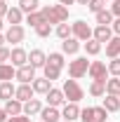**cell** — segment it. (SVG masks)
Instances as JSON below:
<instances>
[{"instance_id": "cell-1", "label": "cell", "mask_w": 120, "mask_h": 122, "mask_svg": "<svg viewBox=\"0 0 120 122\" xmlns=\"http://www.w3.org/2000/svg\"><path fill=\"white\" fill-rule=\"evenodd\" d=\"M43 16H45V21L49 24H64V21H68V7L66 5H45L43 10Z\"/></svg>"}, {"instance_id": "cell-2", "label": "cell", "mask_w": 120, "mask_h": 122, "mask_svg": "<svg viewBox=\"0 0 120 122\" xmlns=\"http://www.w3.org/2000/svg\"><path fill=\"white\" fill-rule=\"evenodd\" d=\"M87 71H90V61L87 56H78L68 63V75L73 77V80H80L82 75H87Z\"/></svg>"}, {"instance_id": "cell-3", "label": "cell", "mask_w": 120, "mask_h": 122, "mask_svg": "<svg viewBox=\"0 0 120 122\" xmlns=\"http://www.w3.org/2000/svg\"><path fill=\"white\" fill-rule=\"evenodd\" d=\"M64 94H66V99H68V101H73V103H78V101L85 96L82 87L78 85V80H73V77L64 82Z\"/></svg>"}, {"instance_id": "cell-4", "label": "cell", "mask_w": 120, "mask_h": 122, "mask_svg": "<svg viewBox=\"0 0 120 122\" xmlns=\"http://www.w3.org/2000/svg\"><path fill=\"white\" fill-rule=\"evenodd\" d=\"M71 28H73V38H78L80 42H87V40L94 38V30L85 21H75V24H71Z\"/></svg>"}, {"instance_id": "cell-5", "label": "cell", "mask_w": 120, "mask_h": 122, "mask_svg": "<svg viewBox=\"0 0 120 122\" xmlns=\"http://www.w3.org/2000/svg\"><path fill=\"white\" fill-rule=\"evenodd\" d=\"M87 75H90L92 80H99V82H108V77H106V75H108V68H106L104 61H92Z\"/></svg>"}, {"instance_id": "cell-6", "label": "cell", "mask_w": 120, "mask_h": 122, "mask_svg": "<svg viewBox=\"0 0 120 122\" xmlns=\"http://www.w3.org/2000/svg\"><path fill=\"white\" fill-rule=\"evenodd\" d=\"M16 80L21 82V85H31L33 80H35V68L26 63V66H21V68H16Z\"/></svg>"}, {"instance_id": "cell-7", "label": "cell", "mask_w": 120, "mask_h": 122, "mask_svg": "<svg viewBox=\"0 0 120 122\" xmlns=\"http://www.w3.org/2000/svg\"><path fill=\"white\" fill-rule=\"evenodd\" d=\"M24 35H26L24 26H10L7 33H5V40L12 42V45H19V42H24Z\"/></svg>"}, {"instance_id": "cell-8", "label": "cell", "mask_w": 120, "mask_h": 122, "mask_svg": "<svg viewBox=\"0 0 120 122\" xmlns=\"http://www.w3.org/2000/svg\"><path fill=\"white\" fill-rule=\"evenodd\" d=\"M10 61H12V66H14V68H21V66H26V63H28V52H26V49H21V47H14V49H12V54H10Z\"/></svg>"}, {"instance_id": "cell-9", "label": "cell", "mask_w": 120, "mask_h": 122, "mask_svg": "<svg viewBox=\"0 0 120 122\" xmlns=\"http://www.w3.org/2000/svg\"><path fill=\"white\" fill-rule=\"evenodd\" d=\"M28 63L33 66V68H45V63H47L45 52H43V49H31V54H28Z\"/></svg>"}, {"instance_id": "cell-10", "label": "cell", "mask_w": 120, "mask_h": 122, "mask_svg": "<svg viewBox=\"0 0 120 122\" xmlns=\"http://www.w3.org/2000/svg\"><path fill=\"white\" fill-rule=\"evenodd\" d=\"M45 96H47V103H49V106H54V108L61 106V103L66 101V94H64V89H54V87L47 92Z\"/></svg>"}, {"instance_id": "cell-11", "label": "cell", "mask_w": 120, "mask_h": 122, "mask_svg": "<svg viewBox=\"0 0 120 122\" xmlns=\"http://www.w3.org/2000/svg\"><path fill=\"white\" fill-rule=\"evenodd\" d=\"M33 94H35L33 85H19V87H16L14 99H19L21 103H26V101H31V99H33Z\"/></svg>"}, {"instance_id": "cell-12", "label": "cell", "mask_w": 120, "mask_h": 122, "mask_svg": "<svg viewBox=\"0 0 120 122\" xmlns=\"http://www.w3.org/2000/svg\"><path fill=\"white\" fill-rule=\"evenodd\" d=\"M61 117L64 120H78L80 117V108H78V103H73V101H68L66 106H64V110H61Z\"/></svg>"}, {"instance_id": "cell-13", "label": "cell", "mask_w": 120, "mask_h": 122, "mask_svg": "<svg viewBox=\"0 0 120 122\" xmlns=\"http://www.w3.org/2000/svg\"><path fill=\"white\" fill-rule=\"evenodd\" d=\"M5 113H7L10 117L21 115V113H24V103H21L19 99H10V101H5Z\"/></svg>"}, {"instance_id": "cell-14", "label": "cell", "mask_w": 120, "mask_h": 122, "mask_svg": "<svg viewBox=\"0 0 120 122\" xmlns=\"http://www.w3.org/2000/svg\"><path fill=\"white\" fill-rule=\"evenodd\" d=\"M31 85H33V89L38 92V94H47V92L52 89V80H47L45 75H43V77H35Z\"/></svg>"}, {"instance_id": "cell-15", "label": "cell", "mask_w": 120, "mask_h": 122, "mask_svg": "<svg viewBox=\"0 0 120 122\" xmlns=\"http://www.w3.org/2000/svg\"><path fill=\"white\" fill-rule=\"evenodd\" d=\"M118 54H120V35H113V38L106 42V56L115 59Z\"/></svg>"}, {"instance_id": "cell-16", "label": "cell", "mask_w": 120, "mask_h": 122, "mask_svg": "<svg viewBox=\"0 0 120 122\" xmlns=\"http://www.w3.org/2000/svg\"><path fill=\"white\" fill-rule=\"evenodd\" d=\"M111 38H113V28H111V26H97V28H94V40L108 42Z\"/></svg>"}, {"instance_id": "cell-17", "label": "cell", "mask_w": 120, "mask_h": 122, "mask_svg": "<svg viewBox=\"0 0 120 122\" xmlns=\"http://www.w3.org/2000/svg\"><path fill=\"white\" fill-rule=\"evenodd\" d=\"M78 49H80V40L78 38H66L61 42V52L64 54H78Z\"/></svg>"}, {"instance_id": "cell-18", "label": "cell", "mask_w": 120, "mask_h": 122, "mask_svg": "<svg viewBox=\"0 0 120 122\" xmlns=\"http://www.w3.org/2000/svg\"><path fill=\"white\" fill-rule=\"evenodd\" d=\"M12 77H16V68L12 63H0V82H10Z\"/></svg>"}, {"instance_id": "cell-19", "label": "cell", "mask_w": 120, "mask_h": 122, "mask_svg": "<svg viewBox=\"0 0 120 122\" xmlns=\"http://www.w3.org/2000/svg\"><path fill=\"white\" fill-rule=\"evenodd\" d=\"M7 24L10 26H21V19H24V12L19 10V7H10V12H7Z\"/></svg>"}, {"instance_id": "cell-20", "label": "cell", "mask_w": 120, "mask_h": 122, "mask_svg": "<svg viewBox=\"0 0 120 122\" xmlns=\"http://www.w3.org/2000/svg\"><path fill=\"white\" fill-rule=\"evenodd\" d=\"M43 110V103H40V99H31V101H26L24 103V115H38Z\"/></svg>"}, {"instance_id": "cell-21", "label": "cell", "mask_w": 120, "mask_h": 122, "mask_svg": "<svg viewBox=\"0 0 120 122\" xmlns=\"http://www.w3.org/2000/svg\"><path fill=\"white\" fill-rule=\"evenodd\" d=\"M40 117H43V122H59L61 113L54 106H49V108H43V110H40Z\"/></svg>"}, {"instance_id": "cell-22", "label": "cell", "mask_w": 120, "mask_h": 122, "mask_svg": "<svg viewBox=\"0 0 120 122\" xmlns=\"http://www.w3.org/2000/svg\"><path fill=\"white\" fill-rule=\"evenodd\" d=\"M104 108L108 110V113H115V110H120V96L106 94V96H104Z\"/></svg>"}, {"instance_id": "cell-23", "label": "cell", "mask_w": 120, "mask_h": 122, "mask_svg": "<svg viewBox=\"0 0 120 122\" xmlns=\"http://www.w3.org/2000/svg\"><path fill=\"white\" fill-rule=\"evenodd\" d=\"M14 94H16V87L12 82H0V99L2 101H10Z\"/></svg>"}, {"instance_id": "cell-24", "label": "cell", "mask_w": 120, "mask_h": 122, "mask_svg": "<svg viewBox=\"0 0 120 122\" xmlns=\"http://www.w3.org/2000/svg\"><path fill=\"white\" fill-rule=\"evenodd\" d=\"M97 24H99V26H111V24H113V12H111V10H101V12H97Z\"/></svg>"}, {"instance_id": "cell-25", "label": "cell", "mask_w": 120, "mask_h": 122, "mask_svg": "<svg viewBox=\"0 0 120 122\" xmlns=\"http://www.w3.org/2000/svg\"><path fill=\"white\" fill-rule=\"evenodd\" d=\"M90 94H92V96H97V99L106 96V82H99V80H92V85H90Z\"/></svg>"}, {"instance_id": "cell-26", "label": "cell", "mask_w": 120, "mask_h": 122, "mask_svg": "<svg viewBox=\"0 0 120 122\" xmlns=\"http://www.w3.org/2000/svg\"><path fill=\"white\" fill-rule=\"evenodd\" d=\"M43 71H45V77H47V80H59V75H61V68H59V66H54V63H49V61L45 63Z\"/></svg>"}, {"instance_id": "cell-27", "label": "cell", "mask_w": 120, "mask_h": 122, "mask_svg": "<svg viewBox=\"0 0 120 122\" xmlns=\"http://www.w3.org/2000/svg\"><path fill=\"white\" fill-rule=\"evenodd\" d=\"M26 24H31L33 28H38L40 24H45V16H43V12L38 10V12H31V14H26Z\"/></svg>"}, {"instance_id": "cell-28", "label": "cell", "mask_w": 120, "mask_h": 122, "mask_svg": "<svg viewBox=\"0 0 120 122\" xmlns=\"http://www.w3.org/2000/svg\"><path fill=\"white\" fill-rule=\"evenodd\" d=\"M38 0H19V10L21 12H26V14H31V12H38Z\"/></svg>"}, {"instance_id": "cell-29", "label": "cell", "mask_w": 120, "mask_h": 122, "mask_svg": "<svg viewBox=\"0 0 120 122\" xmlns=\"http://www.w3.org/2000/svg\"><path fill=\"white\" fill-rule=\"evenodd\" d=\"M106 94H113V96L120 94V77H108V82H106Z\"/></svg>"}, {"instance_id": "cell-30", "label": "cell", "mask_w": 120, "mask_h": 122, "mask_svg": "<svg viewBox=\"0 0 120 122\" xmlns=\"http://www.w3.org/2000/svg\"><path fill=\"white\" fill-rule=\"evenodd\" d=\"M85 52H87L90 56H97V54L101 52V42H99V40H94V38L87 40V42H85Z\"/></svg>"}, {"instance_id": "cell-31", "label": "cell", "mask_w": 120, "mask_h": 122, "mask_svg": "<svg viewBox=\"0 0 120 122\" xmlns=\"http://www.w3.org/2000/svg\"><path fill=\"white\" fill-rule=\"evenodd\" d=\"M57 35H59L61 40H66V38H73V28H71V26L64 21V24H59V26H57Z\"/></svg>"}, {"instance_id": "cell-32", "label": "cell", "mask_w": 120, "mask_h": 122, "mask_svg": "<svg viewBox=\"0 0 120 122\" xmlns=\"http://www.w3.org/2000/svg\"><path fill=\"white\" fill-rule=\"evenodd\" d=\"M80 120H82V122H97L94 108H82V110H80Z\"/></svg>"}, {"instance_id": "cell-33", "label": "cell", "mask_w": 120, "mask_h": 122, "mask_svg": "<svg viewBox=\"0 0 120 122\" xmlns=\"http://www.w3.org/2000/svg\"><path fill=\"white\" fill-rule=\"evenodd\" d=\"M47 61L54 63V66H59V68H64V63H66V61H64V54H59V52H52V54L47 56Z\"/></svg>"}, {"instance_id": "cell-34", "label": "cell", "mask_w": 120, "mask_h": 122, "mask_svg": "<svg viewBox=\"0 0 120 122\" xmlns=\"http://www.w3.org/2000/svg\"><path fill=\"white\" fill-rule=\"evenodd\" d=\"M35 33H38L40 38H49V33H52V24H49V21H45V24H40V26L35 28Z\"/></svg>"}, {"instance_id": "cell-35", "label": "cell", "mask_w": 120, "mask_h": 122, "mask_svg": "<svg viewBox=\"0 0 120 122\" xmlns=\"http://www.w3.org/2000/svg\"><path fill=\"white\" fill-rule=\"evenodd\" d=\"M108 73L113 77H120V59L115 56V59H111V63H108Z\"/></svg>"}, {"instance_id": "cell-36", "label": "cell", "mask_w": 120, "mask_h": 122, "mask_svg": "<svg viewBox=\"0 0 120 122\" xmlns=\"http://www.w3.org/2000/svg\"><path fill=\"white\" fill-rule=\"evenodd\" d=\"M87 10L97 14V12H101V10H106V2H104V0H90V5H87Z\"/></svg>"}, {"instance_id": "cell-37", "label": "cell", "mask_w": 120, "mask_h": 122, "mask_svg": "<svg viewBox=\"0 0 120 122\" xmlns=\"http://www.w3.org/2000/svg\"><path fill=\"white\" fill-rule=\"evenodd\" d=\"M106 110L104 106H99V108H94V115H97V122H106Z\"/></svg>"}, {"instance_id": "cell-38", "label": "cell", "mask_w": 120, "mask_h": 122, "mask_svg": "<svg viewBox=\"0 0 120 122\" xmlns=\"http://www.w3.org/2000/svg\"><path fill=\"white\" fill-rule=\"evenodd\" d=\"M10 54H12V49H7V47H0V63L10 61Z\"/></svg>"}, {"instance_id": "cell-39", "label": "cell", "mask_w": 120, "mask_h": 122, "mask_svg": "<svg viewBox=\"0 0 120 122\" xmlns=\"http://www.w3.org/2000/svg\"><path fill=\"white\" fill-rule=\"evenodd\" d=\"M7 122H31V117L21 113V115H14V117H7Z\"/></svg>"}, {"instance_id": "cell-40", "label": "cell", "mask_w": 120, "mask_h": 122, "mask_svg": "<svg viewBox=\"0 0 120 122\" xmlns=\"http://www.w3.org/2000/svg\"><path fill=\"white\" fill-rule=\"evenodd\" d=\"M111 12H113V16H120V0H113V5H111Z\"/></svg>"}, {"instance_id": "cell-41", "label": "cell", "mask_w": 120, "mask_h": 122, "mask_svg": "<svg viewBox=\"0 0 120 122\" xmlns=\"http://www.w3.org/2000/svg\"><path fill=\"white\" fill-rule=\"evenodd\" d=\"M111 28H113V33H115V35H120V16H115V21L111 24Z\"/></svg>"}, {"instance_id": "cell-42", "label": "cell", "mask_w": 120, "mask_h": 122, "mask_svg": "<svg viewBox=\"0 0 120 122\" xmlns=\"http://www.w3.org/2000/svg\"><path fill=\"white\" fill-rule=\"evenodd\" d=\"M7 12H10V7H7V5H5V0H2V2H0V19H2V16H7Z\"/></svg>"}, {"instance_id": "cell-43", "label": "cell", "mask_w": 120, "mask_h": 122, "mask_svg": "<svg viewBox=\"0 0 120 122\" xmlns=\"http://www.w3.org/2000/svg\"><path fill=\"white\" fill-rule=\"evenodd\" d=\"M0 122H7V113H5V108L0 110Z\"/></svg>"}, {"instance_id": "cell-44", "label": "cell", "mask_w": 120, "mask_h": 122, "mask_svg": "<svg viewBox=\"0 0 120 122\" xmlns=\"http://www.w3.org/2000/svg\"><path fill=\"white\" fill-rule=\"evenodd\" d=\"M73 2H78V0H59V5H73Z\"/></svg>"}, {"instance_id": "cell-45", "label": "cell", "mask_w": 120, "mask_h": 122, "mask_svg": "<svg viewBox=\"0 0 120 122\" xmlns=\"http://www.w3.org/2000/svg\"><path fill=\"white\" fill-rule=\"evenodd\" d=\"M5 42H7V40H5V35H0V47H5Z\"/></svg>"}, {"instance_id": "cell-46", "label": "cell", "mask_w": 120, "mask_h": 122, "mask_svg": "<svg viewBox=\"0 0 120 122\" xmlns=\"http://www.w3.org/2000/svg\"><path fill=\"white\" fill-rule=\"evenodd\" d=\"M78 5H90V0H78Z\"/></svg>"}, {"instance_id": "cell-47", "label": "cell", "mask_w": 120, "mask_h": 122, "mask_svg": "<svg viewBox=\"0 0 120 122\" xmlns=\"http://www.w3.org/2000/svg\"><path fill=\"white\" fill-rule=\"evenodd\" d=\"M0 28H2V19H0Z\"/></svg>"}, {"instance_id": "cell-48", "label": "cell", "mask_w": 120, "mask_h": 122, "mask_svg": "<svg viewBox=\"0 0 120 122\" xmlns=\"http://www.w3.org/2000/svg\"><path fill=\"white\" fill-rule=\"evenodd\" d=\"M64 122H71V120H64Z\"/></svg>"}, {"instance_id": "cell-49", "label": "cell", "mask_w": 120, "mask_h": 122, "mask_svg": "<svg viewBox=\"0 0 120 122\" xmlns=\"http://www.w3.org/2000/svg\"><path fill=\"white\" fill-rule=\"evenodd\" d=\"M0 2H2V0H0Z\"/></svg>"}, {"instance_id": "cell-50", "label": "cell", "mask_w": 120, "mask_h": 122, "mask_svg": "<svg viewBox=\"0 0 120 122\" xmlns=\"http://www.w3.org/2000/svg\"><path fill=\"white\" fill-rule=\"evenodd\" d=\"M40 122H43V120H40Z\"/></svg>"}, {"instance_id": "cell-51", "label": "cell", "mask_w": 120, "mask_h": 122, "mask_svg": "<svg viewBox=\"0 0 120 122\" xmlns=\"http://www.w3.org/2000/svg\"><path fill=\"white\" fill-rule=\"evenodd\" d=\"M118 96H120V94H118Z\"/></svg>"}, {"instance_id": "cell-52", "label": "cell", "mask_w": 120, "mask_h": 122, "mask_svg": "<svg viewBox=\"0 0 120 122\" xmlns=\"http://www.w3.org/2000/svg\"><path fill=\"white\" fill-rule=\"evenodd\" d=\"M104 2H106V0H104Z\"/></svg>"}]
</instances>
